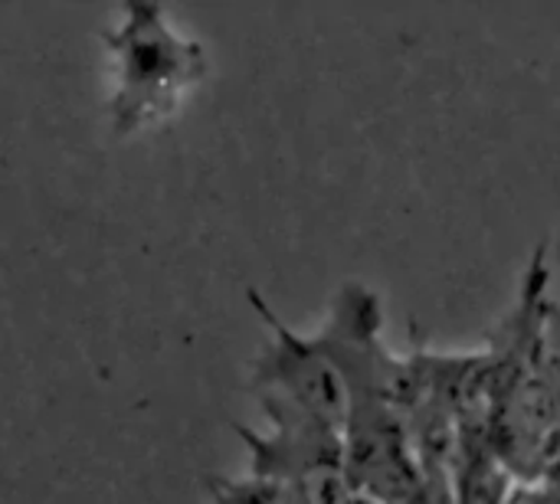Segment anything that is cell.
<instances>
[{
	"mask_svg": "<svg viewBox=\"0 0 560 504\" xmlns=\"http://www.w3.org/2000/svg\"><path fill=\"white\" fill-rule=\"evenodd\" d=\"M259 403L272 430L266 436L240 430L249 449V476L302 489L305 482L325 472H341V433L338 430L305 417L302 410L276 397H259Z\"/></svg>",
	"mask_w": 560,
	"mask_h": 504,
	"instance_id": "cell-3",
	"label": "cell"
},
{
	"mask_svg": "<svg viewBox=\"0 0 560 504\" xmlns=\"http://www.w3.org/2000/svg\"><path fill=\"white\" fill-rule=\"evenodd\" d=\"M351 504H377V502H371V499H364V495H358V499H354V502Z\"/></svg>",
	"mask_w": 560,
	"mask_h": 504,
	"instance_id": "cell-4",
	"label": "cell"
},
{
	"mask_svg": "<svg viewBox=\"0 0 560 504\" xmlns=\"http://www.w3.org/2000/svg\"><path fill=\"white\" fill-rule=\"evenodd\" d=\"M102 43L112 62L108 118L118 134L161 125L207 75L203 46L180 33L167 10L151 3L121 7Z\"/></svg>",
	"mask_w": 560,
	"mask_h": 504,
	"instance_id": "cell-1",
	"label": "cell"
},
{
	"mask_svg": "<svg viewBox=\"0 0 560 504\" xmlns=\"http://www.w3.org/2000/svg\"><path fill=\"white\" fill-rule=\"evenodd\" d=\"M249 302L269 328V341L253 361L256 394L276 397L341 433L348 420V390L328 351L318 344L315 335L305 338L285 321H279L276 312L256 292H249Z\"/></svg>",
	"mask_w": 560,
	"mask_h": 504,
	"instance_id": "cell-2",
	"label": "cell"
}]
</instances>
